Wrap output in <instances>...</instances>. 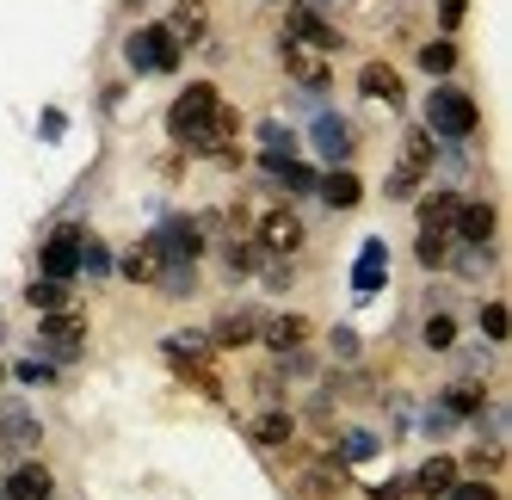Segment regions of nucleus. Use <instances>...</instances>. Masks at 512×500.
I'll return each instance as SVG.
<instances>
[{
	"instance_id": "obj_1",
	"label": "nucleus",
	"mask_w": 512,
	"mask_h": 500,
	"mask_svg": "<svg viewBox=\"0 0 512 500\" xmlns=\"http://www.w3.org/2000/svg\"><path fill=\"white\" fill-rule=\"evenodd\" d=\"M475 124H482V112H475V99L463 93V87H432V99H426V130L432 136H475Z\"/></svg>"
},
{
	"instance_id": "obj_2",
	"label": "nucleus",
	"mask_w": 512,
	"mask_h": 500,
	"mask_svg": "<svg viewBox=\"0 0 512 500\" xmlns=\"http://www.w3.org/2000/svg\"><path fill=\"white\" fill-rule=\"evenodd\" d=\"M124 56H130L136 75H173V68H179V44H173L167 25H142V31H130Z\"/></svg>"
},
{
	"instance_id": "obj_3",
	"label": "nucleus",
	"mask_w": 512,
	"mask_h": 500,
	"mask_svg": "<svg viewBox=\"0 0 512 500\" xmlns=\"http://www.w3.org/2000/svg\"><path fill=\"white\" fill-rule=\"evenodd\" d=\"M253 247L272 260H290V254H303V217L297 210H260V223H253Z\"/></svg>"
},
{
	"instance_id": "obj_4",
	"label": "nucleus",
	"mask_w": 512,
	"mask_h": 500,
	"mask_svg": "<svg viewBox=\"0 0 512 500\" xmlns=\"http://www.w3.org/2000/svg\"><path fill=\"white\" fill-rule=\"evenodd\" d=\"M216 105H223V93H216L210 81H192L186 93H179V99L167 105V130H173L179 142H186V136H198V130L210 124V112H216Z\"/></svg>"
},
{
	"instance_id": "obj_5",
	"label": "nucleus",
	"mask_w": 512,
	"mask_h": 500,
	"mask_svg": "<svg viewBox=\"0 0 512 500\" xmlns=\"http://www.w3.org/2000/svg\"><path fill=\"white\" fill-rule=\"evenodd\" d=\"M494 229H500V217H494V204H488V198L457 204V217H451L457 247H488V241H494Z\"/></svg>"
},
{
	"instance_id": "obj_6",
	"label": "nucleus",
	"mask_w": 512,
	"mask_h": 500,
	"mask_svg": "<svg viewBox=\"0 0 512 500\" xmlns=\"http://www.w3.org/2000/svg\"><path fill=\"white\" fill-rule=\"evenodd\" d=\"M260 309H223V315H216V328H210V346L216 352H235V346H253V340H260Z\"/></svg>"
},
{
	"instance_id": "obj_7",
	"label": "nucleus",
	"mask_w": 512,
	"mask_h": 500,
	"mask_svg": "<svg viewBox=\"0 0 512 500\" xmlns=\"http://www.w3.org/2000/svg\"><path fill=\"white\" fill-rule=\"evenodd\" d=\"M260 340L290 359V352H303V346L315 340V328H309V315H266V321H260Z\"/></svg>"
},
{
	"instance_id": "obj_8",
	"label": "nucleus",
	"mask_w": 512,
	"mask_h": 500,
	"mask_svg": "<svg viewBox=\"0 0 512 500\" xmlns=\"http://www.w3.org/2000/svg\"><path fill=\"white\" fill-rule=\"evenodd\" d=\"M309 142H315V155L321 161H352V124L346 118H334V112H315V130H309Z\"/></svg>"
},
{
	"instance_id": "obj_9",
	"label": "nucleus",
	"mask_w": 512,
	"mask_h": 500,
	"mask_svg": "<svg viewBox=\"0 0 512 500\" xmlns=\"http://www.w3.org/2000/svg\"><path fill=\"white\" fill-rule=\"evenodd\" d=\"M81 241H87L81 229H56V235L44 241V278H62V284L75 278V272H81Z\"/></svg>"
},
{
	"instance_id": "obj_10",
	"label": "nucleus",
	"mask_w": 512,
	"mask_h": 500,
	"mask_svg": "<svg viewBox=\"0 0 512 500\" xmlns=\"http://www.w3.org/2000/svg\"><path fill=\"white\" fill-rule=\"evenodd\" d=\"M0 500H56V476L44 463H19V470H7V482H0Z\"/></svg>"
},
{
	"instance_id": "obj_11",
	"label": "nucleus",
	"mask_w": 512,
	"mask_h": 500,
	"mask_svg": "<svg viewBox=\"0 0 512 500\" xmlns=\"http://www.w3.org/2000/svg\"><path fill=\"white\" fill-rule=\"evenodd\" d=\"M457 476H463V463H457V457H445V451H438V457H426V463H420V470H414L408 482H414V494H420V500H445Z\"/></svg>"
},
{
	"instance_id": "obj_12",
	"label": "nucleus",
	"mask_w": 512,
	"mask_h": 500,
	"mask_svg": "<svg viewBox=\"0 0 512 500\" xmlns=\"http://www.w3.org/2000/svg\"><path fill=\"white\" fill-rule=\"evenodd\" d=\"M167 31H173L179 50H186V44H204V31H210V0H173Z\"/></svg>"
},
{
	"instance_id": "obj_13",
	"label": "nucleus",
	"mask_w": 512,
	"mask_h": 500,
	"mask_svg": "<svg viewBox=\"0 0 512 500\" xmlns=\"http://www.w3.org/2000/svg\"><path fill=\"white\" fill-rule=\"evenodd\" d=\"M284 38H297V44H303V50H315V56H321V50H340V44H346L340 31L327 25V19H315L309 7H297V13H290V31H284Z\"/></svg>"
},
{
	"instance_id": "obj_14",
	"label": "nucleus",
	"mask_w": 512,
	"mask_h": 500,
	"mask_svg": "<svg viewBox=\"0 0 512 500\" xmlns=\"http://www.w3.org/2000/svg\"><path fill=\"white\" fill-rule=\"evenodd\" d=\"M81 340H87V321H81L75 309H56V315H44V346H50V352H62V359H75V352H81Z\"/></svg>"
},
{
	"instance_id": "obj_15",
	"label": "nucleus",
	"mask_w": 512,
	"mask_h": 500,
	"mask_svg": "<svg viewBox=\"0 0 512 500\" xmlns=\"http://www.w3.org/2000/svg\"><path fill=\"white\" fill-rule=\"evenodd\" d=\"M358 93L395 105V112H401V99H408V87H401V75H395L389 62H364V68H358Z\"/></svg>"
},
{
	"instance_id": "obj_16",
	"label": "nucleus",
	"mask_w": 512,
	"mask_h": 500,
	"mask_svg": "<svg viewBox=\"0 0 512 500\" xmlns=\"http://www.w3.org/2000/svg\"><path fill=\"white\" fill-rule=\"evenodd\" d=\"M315 192H321V204H334V210H352L358 198H364V180L352 167H334V173H321L315 180Z\"/></svg>"
},
{
	"instance_id": "obj_17",
	"label": "nucleus",
	"mask_w": 512,
	"mask_h": 500,
	"mask_svg": "<svg viewBox=\"0 0 512 500\" xmlns=\"http://www.w3.org/2000/svg\"><path fill=\"white\" fill-rule=\"evenodd\" d=\"M284 68H290V81H303V87H327V62L315 50H303L297 38H284Z\"/></svg>"
},
{
	"instance_id": "obj_18",
	"label": "nucleus",
	"mask_w": 512,
	"mask_h": 500,
	"mask_svg": "<svg viewBox=\"0 0 512 500\" xmlns=\"http://www.w3.org/2000/svg\"><path fill=\"white\" fill-rule=\"evenodd\" d=\"M118 272H124L130 284H155V278H161L167 266H161V254H155V247H149V241H142V247H130V254L118 260Z\"/></svg>"
},
{
	"instance_id": "obj_19",
	"label": "nucleus",
	"mask_w": 512,
	"mask_h": 500,
	"mask_svg": "<svg viewBox=\"0 0 512 500\" xmlns=\"http://www.w3.org/2000/svg\"><path fill=\"white\" fill-rule=\"evenodd\" d=\"M303 500H334L340 488H346V476H340V463H321V470H303Z\"/></svg>"
},
{
	"instance_id": "obj_20",
	"label": "nucleus",
	"mask_w": 512,
	"mask_h": 500,
	"mask_svg": "<svg viewBox=\"0 0 512 500\" xmlns=\"http://www.w3.org/2000/svg\"><path fill=\"white\" fill-rule=\"evenodd\" d=\"M457 192H426L420 198V229H451V217H457Z\"/></svg>"
},
{
	"instance_id": "obj_21",
	"label": "nucleus",
	"mask_w": 512,
	"mask_h": 500,
	"mask_svg": "<svg viewBox=\"0 0 512 500\" xmlns=\"http://www.w3.org/2000/svg\"><path fill=\"white\" fill-rule=\"evenodd\" d=\"M414 254H420V266H445V260L457 254V235H451V229H420V247H414Z\"/></svg>"
},
{
	"instance_id": "obj_22",
	"label": "nucleus",
	"mask_w": 512,
	"mask_h": 500,
	"mask_svg": "<svg viewBox=\"0 0 512 500\" xmlns=\"http://www.w3.org/2000/svg\"><path fill=\"white\" fill-rule=\"evenodd\" d=\"M290 433H297V420H290L284 408H266L260 420H253V439H260V445H284Z\"/></svg>"
},
{
	"instance_id": "obj_23",
	"label": "nucleus",
	"mask_w": 512,
	"mask_h": 500,
	"mask_svg": "<svg viewBox=\"0 0 512 500\" xmlns=\"http://www.w3.org/2000/svg\"><path fill=\"white\" fill-rule=\"evenodd\" d=\"M210 352H216V346H210V334H173V340H167V359H173V365L210 359Z\"/></svg>"
},
{
	"instance_id": "obj_24",
	"label": "nucleus",
	"mask_w": 512,
	"mask_h": 500,
	"mask_svg": "<svg viewBox=\"0 0 512 500\" xmlns=\"http://www.w3.org/2000/svg\"><path fill=\"white\" fill-rule=\"evenodd\" d=\"M420 68H426V75H438V81H445L451 68H457V44H451V38H432V44L420 50Z\"/></svg>"
},
{
	"instance_id": "obj_25",
	"label": "nucleus",
	"mask_w": 512,
	"mask_h": 500,
	"mask_svg": "<svg viewBox=\"0 0 512 500\" xmlns=\"http://www.w3.org/2000/svg\"><path fill=\"white\" fill-rule=\"evenodd\" d=\"M482 402H488V396H482V383H451V389H445V408L463 414V420H469V414H482Z\"/></svg>"
},
{
	"instance_id": "obj_26",
	"label": "nucleus",
	"mask_w": 512,
	"mask_h": 500,
	"mask_svg": "<svg viewBox=\"0 0 512 500\" xmlns=\"http://www.w3.org/2000/svg\"><path fill=\"white\" fill-rule=\"evenodd\" d=\"M31 303H38L44 315H56V309H68V284L62 278H38V284H31V291H25Z\"/></svg>"
},
{
	"instance_id": "obj_27",
	"label": "nucleus",
	"mask_w": 512,
	"mask_h": 500,
	"mask_svg": "<svg viewBox=\"0 0 512 500\" xmlns=\"http://www.w3.org/2000/svg\"><path fill=\"white\" fill-rule=\"evenodd\" d=\"M432 130H408V149H401V167H414V173H426L432 167Z\"/></svg>"
},
{
	"instance_id": "obj_28",
	"label": "nucleus",
	"mask_w": 512,
	"mask_h": 500,
	"mask_svg": "<svg viewBox=\"0 0 512 500\" xmlns=\"http://www.w3.org/2000/svg\"><path fill=\"white\" fill-rule=\"evenodd\" d=\"M426 346H432V352H451V346H457V315H432V321H426Z\"/></svg>"
},
{
	"instance_id": "obj_29",
	"label": "nucleus",
	"mask_w": 512,
	"mask_h": 500,
	"mask_svg": "<svg viewBox=\"0 0 512 500\" xmlns=\"http://www.w3.org/2000/svg\"><path fill=\"white\" fill-rule=\"evenodd\" d=\"M482 334H488L494 346L512 334V315H506V303H482Z\"/></svg>"
},
{
	"instance_id": "obj_30",
	"label": "nucleus",
	"mask_w": 512,
	"mask_h": 500,
	"mask_svg": "<svg viewBox=\"0 0 512 500\" xmlns=\"http://www.w3.org/2000/svg\"><path fill=\"white\" fill-rule=\"evenodd\" d=\"M364 457H377V439L371 433H346L340 439V463H364Z\"/></svg>"
},
{
	"instance_id": "obj_31",
	"label": "nucleus",
	"mask_w": 512,
	"mask_h": 500,
	"mask_svg": "<svg viewBox=\"0 0 512 500\" xmlns=\"http://www.w3.org/2000/svg\"><path fill=\"white\" fill-rule=\"evenodd\" d=\"M469 19V0H438V25H445V38H457Z\"/></svg>"
},
{
	"instance_id": "obj_32",
	"label": "nucleus",
	"mask_w": 512,
	"mask_h": 500,
	"mask_svg": "<svg viewBox=\"0 0 512 500\" xmlns=\"http://www.w3.org/2000/svg\"><path fill=\"white\" fill-rule=\"evenodd\" d=\"M445 500H500V488H494V482H463V476H457Z\"/></svg>"
},
{
	"instance_id": "obj_33",
	"label": "nucleus",
	"mask_w": 512,
	"mask_h": 500,
	"mask_svg": "<svg viewBox=\"0 0 512 500\" xmlns=\"http://www.w3.org/2000/svg\"><path fill=\"white\" fill-rule=\"evenodd\" d=\"M383 192H389V198H414V192H420V173H414V167H395Z\"/></svg>"
},
{
	"instance_id": "obj_34",
	"label": "nucleus",
	"mask_w": 512,
	"mask_h": 500,
	"mask_svg": "<svg viewBox=\"0 0 512 500\" xmlns=\"http://www.w3.org/2000/svg\"><path fill=\"white\" fill-rule=\"evenodd\" d=\"M500 463H506V457H500V445H475V451H469V470H482V476H494Z\"/></svg>"
},
{
	"instance_id": "obj_35",
	"label": "nucleus",
	"mask_w": 512,
	"mask_h": 500,
	"mask_svg": "<svg viewBox=\"0 0 512 500\" xmlns=\"http://www.w3.org/2000/svg\"><path fill=\"white\" fill-rule=\"evenodd\" d=\"M371 500H414V482H408V476H395V482H377V488H371Z\"/></svg>"
},
{
	"instance_id": "obj_36",
	"label": "nucleus",
	"mask_w": 512,
	"mask_h": 500,
	"mask_svg": "<svg viewBox=\"0 0 512 500\" xmlns=\"http://www.w3.org/2000/svg\"><path fill=\"white\" fill-rule=\"evenodd\" d=\"M81 266H87V272H112V254H105L99 241H81Z\"/></svg>"
},
{
	"instance_id": "obj_37",
	"label": "nucleus",
	"mask_w": 512,
	"mask_h": 500,
	"mask_svg": "<svg viewBox=\"0 0 512 500\" xmlns=\"http://www.w3.org/2000/svg\"><path fill=\"white\" fill-rule=\"evenodd\" d=\"M334 352H340V359H352V352H358V334H346V328H340V334H334Z\"/></svg>"
},
{
	"instance_id": "obj_38",
	"label": "nucleus",
	"mask_w": 512,
	"mask_h": 500,
	"mask_svg": "<svg viewBox=\"0 0 512 500\" xmlns=\"http://www.w3.org/2000/svg\"><path fill=\"white\" fill-rule=\"evenodd\" d=\"M0 377H7V365H0Z\"/></svg>"
}]
</instances>
